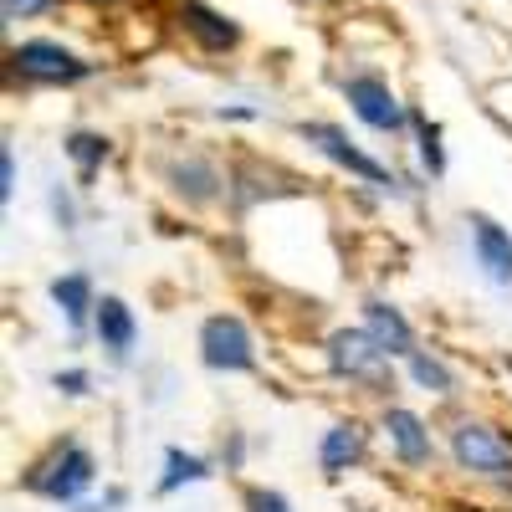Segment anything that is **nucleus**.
Listing matches in <instances>:
<instances>
[{
  "instance_id": "1",
  "label": "nucleus",
  "mask_w": 512,
  "mask_h": 512,
  "mask_svg": "<svg viewBox=\"0 0 512 512\" xmlns=\"http://www.w3.org/2000/svg\"><path fill=\"white\" fill-rule=\"evenodd\" d=\"M88 487H93V456L82 451L77 441L57 446V451L31 472V492L52 497V502H72V497H82Z\"/></svg>"
},
{
  "instance_id": "2",
  "label": "nucleus",
  "mask_w": 512,
  "mask_h": 512,
  "mask_svg": "<svg viewBox=\"0 0 512 512\" xmlns=\"http://www.w3.org/2000/svg\"><path fill=\"white\" fill-rule=\"evenodd\" d=\"M451 456L477 477H512V446L492 431V425H477L466 420L451 431Z\"/></svg>"
},
{
  "instance_id": "3",
  "label": "nucleus",
  "mask_w": 512,
  "mask_h": 512,
  "mask_svg": "<svg viewBox=\"0 0 512 512\" xmlns=\"http://www.w3.org/2000/svg\"><path fill=\"white\" fill-rule=\"evenodd\" d=\"M200 354H205V364L210 369H221V374H241V369H251L256 364V349H251V333H246V323L241 318H205V328H200Z\"/></svg>"
},
{
  "instance_id": "4",
  "label": "nucleus",
  "mask_w": 512,
  "mask_h": 512,
  "mask_svg": "<svg viewBox=\"0 0 512 512\" xmlns=\"http://www.w3.org/2000/svg\"><path fill=\"white\" fill-rule=\"evenodd\" d=\"M16 72L21 77H36V82H77L88 77V62L72 57L67 47H52V41H26V47L11 52Z\"/></svg>"
},
{
  "instance_id": "5",
  "label": "nucleus",
  "mask_w": 512,
  "mask_h": 512,
  "mask_svg": "<svg viewBox=\"0 0 512 512\" xmlns=\"http://www.w3.org/2000/svg\"><path fill=\"white\" fill-rule=\"evenodd\" d=\"M344 98L354 103V113L369 128H379V134H400V128H405V108L395 103V93L384 88L379 77H354L349 88H344Z\"/></svg>"
},
{
  "instance_id": "6",
  "label": "nucleus",
  "mask_w": 512,
  "mask_h": 512,
  "mask_svg": "<svg viewBox=\"0 0 512 512\" xmlns=\"http://www.w3.org/2000/svg\"><path fill=\"white\" fill-rule=\"evenodd\" d=\"M328 359H333L338 374H349V379H374L390 354L374 344V333H369V328H364V333H359V328H344V333H333V338H328Z\"/></svg>"
},
{
  "instance_id": "7",
  "label": "nucleus",
  "mask_w": 512,
  "mask_h": 512,
  "mask_svg": "<svg viewBox=\"0 0 512 512\" xmlns=\"http://www.w3.org/2000/svg\"><path fill=\"white\" fill-rule=\"evenodd\" d=\"M303 139H308V144H318L333 164H344L349 175H359V180H369V185H390V169L374 164L369 154H359L344 134H338V128H328V123H303Z\"/></svg>"
},
{
  "instance_id": "8",
  "label": "nucleus",
  "mask_w": 512,
  "mask_h": 512,
  "mask_svg": "<svg viewBox=\"0 0 512 512\" xmlns=\"http://www.w3.org/2000/svg\"><path fill=\"white\" fill-rule=\"evenodd\" d=\"M472 246H477L482 272H487L497 287H512V236H507L497 221L472 216Z\"/></svg>"
},
{
  "instance_id": "9",
  "label": "nucleus",
  "mask_w": 512,
  "mask_h": 512,
  "mask_svg": "<svg viewBox=\"0 0 512 512\" xmlns=\"http://www.w3.org/2000/svg\"><path fill=\"white\" fill-rule=\"evenodd\" d=\"M364 328L374 333V344H379L384 354H395V359H410V354H415V333H410V323H405L390 303H369V308H364Z\"/></svg>"
},
{
  "instance_id": "10",
  "label": "nucleus",
  "mask_w": 512,
  "mask_h": 512,
  "mask_svg": "<svg viewBox=\"0 0 512 512\" xmlns=\"http://www.w3.org/2000/svg\"><path fill=\"white\" fill-rule=\"evenodd\" d=\"M384 431H390L395 451H400L410 466H425V461H431V431L420 425V415H410V410H390V415H384Z\"/></svg>"
},
{
  "instance_id": "11",
  "label": "nucleus",
  "mask_w": 512,
  "mask_h": 512,
  "mask_svg": "<svg viewBox=\"0 0 512 512\" xmlns=\"http://www.w3.org/2000/svg\"><path fill=\"white\" fill-rule=\"evenodd\" d=\"M134 333H139L134 313H128L118 297H103V303H98V338H103V349H113L123 359L128 349H134Z\"/></svg>"
},
{
  "instance_id": "12",
  "label": "nucleus",
  "mask_w": 512,
  "mask_h": 512,
  "mask_svg": "<svg viewBox=\"0 0 512 512\" xmlns=\"http://www.w3.org/2000/svg\"><path fill=\"white\" fill-rule=\"evenodd\" d=\"M323 472H349V466L364 456V431L349 420V425H333V431L323 436Z\"/></svg>"
},
{
  "instance_id": "13",
  "label": "nucleus",
  "mask_w": 512,
  "mask_h": 512,
  "mask_svg": "<svg viewBox=\"0 0 512 512\" xmlns=\"http://www.w3.org/2000/svg\"><path fill=\"white\" fill-rule=\"evenodd\" d=\"M180 21H185V31H195L210 52H226V47H236V26L231 21H221L216 11H205V6H185L180 11Z\"/></svg>"
},
{
  "instance_id": "14",
  "label": "nucleus",
  "mask_w": 512,
  "mask_h": 512,
  "mask_svg": "<svg viewBox=\"0 0 512 512\" xmlns=\"http://www.w3.org/2000/svg\"><path fill=\"white\" fill-rule=\"evenodd\" d=\"M52 297H57V308H62L72 323H82V313H88V308H98V303H93V282L82 277V272H67V277H57V282H52Z\"/></svg>"
},
{
  "instance_id": "15",
  "label": "nucleus",
  "mask_w": 512,
  "mask_h": 512,
  "mask_svg": "<svg viewBox=\"0 0 512 512\" xmlns=\"http://www.w3.org/2000/svg\"><path fill=\"white\" fill-rule=\"evenodd\" d=\"M210 466L200 456H185V451H164V477H159V492H175L180 482H205Z\"/></svg>"
},
{
  "instance_id": "16",
  "label": "nucleus",
  "mask_w": 512,
  "mask_h": 512,
  "mask_svg": "<svg viewBox=\"0 0 512 512\" xmlns=\"http://www.w3.org/2000/svg\"><path fill=\"white\" fill-rule=\"evenodd\" d=\"M67 154H72L82 169H88V175H93V169L108 159V139H98V134H72V139H67Z\"/></svg>"
},
{
  "instance_id": "17",
  "label": "nucleus",
  "mask_w": 512,
  "mask_h": 512,
  "mask_svg": "<svg viewBox=\"0 0 512 512\" xmlns=\"http://www.w3.org/2000/svg\"><path fill=\"white\" fill-rule=\"evenodd\" d=\"M410 374L425 384V390H436V395H451V374L441 359H425V354H410Z\"/></svg>"
},
{
  "instance_id": "18",
  "label": "nucleus",
  "mask_w": 512,
  "mask_h": 512,
  "mask_svg": "<svg viewBox=\"0 0 512 512\" xmlns=\"http://www.w3.org/2000/svg\"><path fill=\"white\" fill-rule=\"evenodd\" d=\"M415 123H420V159H425L431 175H441V169H446V159H441V128L425 123V118H415Z\"/></svg>"
},
{
  "instance_id": "19",
  "label": "nucleus",
  "mask_w": 512,
  "mask_h": 512,
  "mask_svg": "<svg viewBox=\"0 0 512 512\" xmlns=\"http://www.w3.org/2000/svg\"><path fill=\"white\" fill-rule=\"evenodd\" d=\"M246 507H251V512H292L287 497H282V492H267V487H256V492L246 497Z\"/></svg>"
},
{
  "instance_id": "20",
  "label": "nucleus",
  "mask_w": 512,
  "mask_h": 512,
  "mask_svg": "<svg viewBox=\"0 0 512 512\" xmlns=\"http://www.w3.org/2000/svg\"><path fill=\"white\" fill-rule=\"evenodd\" d=\"M0 195H6V200L16 195V154H11V149L0 154Z\"/></svg>"
},
{
  "instance_id": "21",
  "label": "nucleus",
  "mask_w": 512,
  "mask_h": 512,
  "mask_svg": "<svg viewBox=\"0 0 512 512\" xmlns=\"http://www.w3.org/2000/svg\"><path fill=\"white\" fill-rule=\"evenodd\" d=\"M57 390H67V395H82V390H88V374H57Z\"/></svg>"
},
{
  "instance_id": "22",
  "label": "nucleus",
  "mask_w": 512,
  "mask_h": 512,
  "mask_svg": "<svg viewBox=\"0 0 512 512\" xmlns=\"http://www.w3.org/2000/svg\"><path fill=\"white\" fill-rule=\"evenodd\" d=\"M41 6H52V0H6V16H31Z\"/></svg>"
},
{
  "instance_id": "23",
  "label": "nucleus",
  "mask_w": 512,
  "mask_h": 512,
  "mask_svg": "<svg viewBox=\"0 0 512 512\" xmlns=\"http://www.w3.org/2000/svg\"><path fill=\"white\" fill-rule=\"evenodd\" d=\"M98 6H108V0H98Z\"/></svg>"
}]
</instances>
